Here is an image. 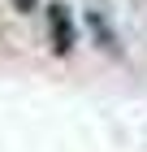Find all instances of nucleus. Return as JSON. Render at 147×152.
<instances>
[{"label": "nucleus", "instance_id": "f257e3e1", "mask_svg": "<svg viewBox=\"0 0 147 152\" xmlns=\"http://www.w3.org/2000/svg\"><path fill=\"white\" fill-rule=\"evenodd\" d=\"M43 22H48V44L56 57H69L74 48H78V22H74V9H69L65 0H52L43 4Z\"/></svg>", "mask_w": 147, "mask_h": 152}, {"label": "nucleus", "instance_id": "f03ea898", "mask_svg": "<svg viewBox=\"0 0 147 152\" xmlns=\"http://www.w3.org/2000/svg\"><path fill=\"white\" fill-rule=\"evenodd\" d=\"M87 26H91V35H95V48H100V52H108V57H117V61L125 57L121 35H117V26L104 18V9H100V4H91V9H87Z\"/></svg>", "mask_w": 147, "mask_h": 152}, {"label": "nucleus", "instance_id": "7ed1b4c3", "mask_svg": "<svg viewBox=\"0 0 147 152\" xmlns=\"http://www.w3.org/2000/svg\"><path fill=\"white\" fill-rule=\"evenodd\" d=\"M9 4L17 13H39V9H43V0H9Z\"/></svg>", "mask_w": 147, "mask_h": 152}]
</instances>
